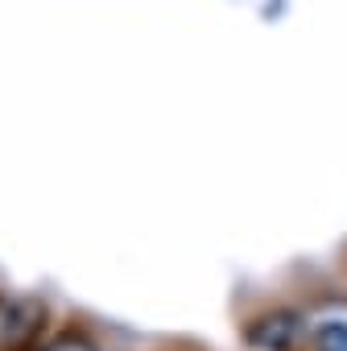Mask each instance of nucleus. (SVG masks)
Here are the masks:
<instances>
[{"label": "nucleus", "instance_id": "f257e3e1", "mask_svg": "<svg viewBox=\"0 0 347 351\" xmlns=\"http://www.w3.org/2000/svg\"><path fill=\"white\" fill-rule=\"evenodd\" d=\"M42 314L29 298H0V351H25L42 330Z\"/></svg>", "mask_w": 347, "mask_h": 351}, {"label": "nucleus", "instance_id": "f03ea898", "mask_svg": "<svg viewBox=\"0 0 347 351\" xmlns=\"http://www.w3.org/2000/svg\"><path fill=\"white\" fill-rule=\"evenodd\" d=\"M248 343L261 351H298L302 343V318L294 310H273L248 322Z\"/></svg>", "mask_w": 347, "mask_h": 351}, {"label": "nucleus", "instance_id": "7ed1b4c3", "mask_svg": "<svg viewBox=\"0 0 347 351\" xmlns=\"http://www.w3.org/2000/svg\"><path fill=\"white\" fill-rule=\"evenodd\" d=\"M314 351H347V322H322L314 330Z\"/></svg>", "mask_w": 347, "mask_h": 351}, {"label": "nucleus", "instance_id": "20e7f679", "mask_svg": "<svg viewBox=\"0 0 347 351\" xmlns=\"http://www.w3.org/2000/svg\"><path fill=\"white\" fill-rule=\"evenodd\" d=\"M46 351H95V343L87 339V335H75V330H67V335H58Z\"/></svg>", "mask_w": 347, "mask_h": 351}]
</instances>
